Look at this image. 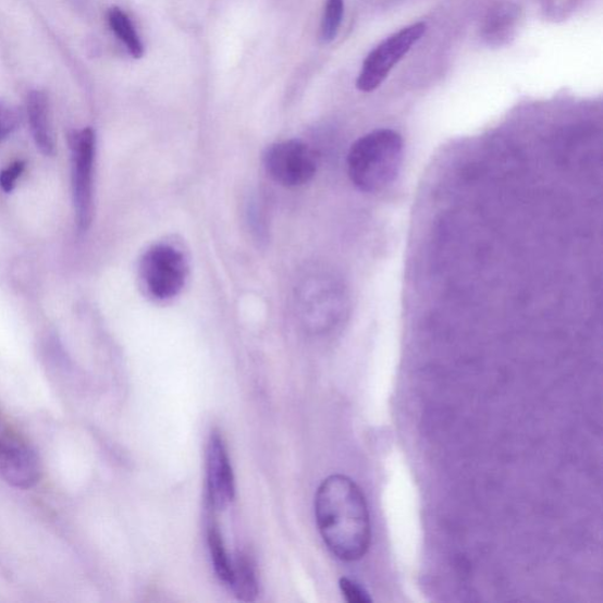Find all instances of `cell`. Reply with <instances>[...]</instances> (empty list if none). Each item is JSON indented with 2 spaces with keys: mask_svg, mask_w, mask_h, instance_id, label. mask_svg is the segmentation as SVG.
<instances>
[{
  "mask_svg": "<svg viewBox=\"0 0 603 603\" xmlns=\"http://www.w3.org/2000/svg\"><path fill=\"white\" fill-rule=\"evenodd\" d=\"M426 30L424 23H415L384 39L368 54L356 81V88L362 93L376 91Z\"/></svg>",
  "mask_w": 603,
  "mask_h": 603,
  "instance_id": "277c9868",
  "label": "cell"
},
{
  "mask_svg": "<svg viewBox=\"0 0 603 603\" xmlns=\"http://www.w3.org/2000/svg\"><path fill=\"white\" fill-rule=\"evenodd\" d=\"M19 123V113L8 106L0 104V141L5 139Z\"/></svg>",
  "mask_w": 603,
  "mask_h": 603,
  "instance_id": "2e32d148",
  "label": "cell"
},
{
  "mask_svg": "<svg viewBox=\"0 0 603 603\" xmlns=\"http://www.w3.org/2000/svg\"><path fill=\"white\" fill-rule=\"evenodd\" d=\"M73 150L74 202L78 224L82 230H86L94 214L96 136L91 128H85L74 138Z\"/></svg>",
  "mask_w": 603,
  "mask_h": 603,
  "instance_id": "52a82bcc",
  "label": "cell"
},
{
  "mask_svg": "<svg viewBox=\"0 0 603 603\" xmlns=\"http://www.w3.org/2000/svg\"><path fill=\"white\" fill-rule=\"evenodd\" d=\"M299 309L306 324L313 330L332 327L341 312V295L332 282L310 280L302 286Z\"/></svg>",
  "mask_w": 603,
  "mask_h": 603,
  "instance_id": "9c48e42d",
  "label": "cell"
},
{
  "mask_svg": "<svg viewBox=\"0 0 603 603\" xmlns=\"http://www.w3.org/2000/svg\"><path fill=\"white\" fill-rule=\"evenodd\" d=\"M24 168L25 165L22 162L14 163L0 174V186H2L5 193H11L13 190L14 185H16L19 179L23 174Z\"/></svg>",
  "mask_w": 603,
  "mask_h": 603,
  "instance_id": "e0dca14e",
  "label": "cell"
},
{
  "mask_svg": "<svg viewBox=\"0 0 603 603\" xmlns=\"http://www.w3.org/2000/svg\"><path fill=\"white\" fill-rule=\"evenodd\" d=\"M109 24L112 32L123 41L127 51L134 57V59H141L145 54V47L136 32V28L120 8H111L108 12Z\"/></svg>",
  "mask_w": 603,
  "mask_h": 603,
  "instance_id": "4fadbf2b",
  "label": "cell"
},
{
  "mask_svg": "<svg viewBox=\"0 0 603 603\" xmlns=\"http://www.w3.org/2000/svg\"><path fill=\"white\" fill-rule=\"evenodd\" d=\"M404 150V138L392 128H379L357 139L347 158L353 184L364 193L384 190L399 175Z\"/></svg>",
  "mask_w": 603,
  "mask_h": 603,
  "instance_id": "7a4b0ae2",
  "label": "cell"
},
{
  "mask_svg": "<svg viewBox=\"0 0 603 603\" xmlns=\"http://www.w3.org/2000/svg\"><path fill=\"white\" fill-rule=\"evenodd\" d=\"M27 118L37 148L47 156L52 155L54 143L49 119V102L45 93L33 91L28 95Z\"/></svg>",
  "mask_w": 603,
  "mask_h": 603,
  "instance_id": "30bf717a",
  "label": "cell"
},
{
  "mask_svg": "<svg viewBox=\"0 0 603 603\" xmlns=\"http://www.w3.org/2000/svg\"><path fill=\"white\" fill-rule=\"evenodd\" d=\"M344 13V0H327L321 23L320 38L323 45L332 42L340 30Z\"/></svg>",
  "mask_w": 603,
  "mask_h": 603,
  "instance_id": "5bb4252c",
  "label": "cell"
},
{
  "mask_svg": "<svg viewBox=\"0 0 603 603\" xmlns=\"http://www.w3.org/2000/svg\"><path fill=\"white\" fill-rule=\"evenodd\" d=\"M340 588L343 596L350 603H368L372 601L369 593L361 584L348 578H342L340 580Z\"/></svg>",
  "mask_w": 603,
  "mask_h": 603,
  "instance_id": "9a60e30c",
  "label": "cell"
},
{
  "mask_svg": "<svg viewBox=\"0 0 603 603\" xmlns=\"http://www.w3.org/2000/svg\"><path fill=\"white\" fill-rule=\"evenodd\" d=\"M207 536L214 571H217L222 582L229 584L230 576H232V559H230L225 549L220 525L217 520V512L209 507Z\"/></svg>",
  "mask_w": 603,
  "mask_h": 603,
  "instance_id": "7c38bea8",
  "label": "cell"
},
{
  "mask_svg": "<svg viewBox=\"0 0 603 603\" xmlns=\"http://www.w3.org/2000/svg\"><path fill=\"white\" fill-rule=\"evenodd\" d=\"M140 276L153 297L158 299L175 297L185 283L184 257L170 246H155L141 258Z\"/></svg>",
  "mask_w": 603,
  "mask_h": 603,
  "instance_id": "5b68a950",
  "label": "cell"
},
{
  "mask_svg": "<svg viewBox=\"0 0 603 603\" xmlns=\"http://www.w3.org/2000/svg\"><path fill=\"white\" fill-rule=\"evenodd\" d=\"M238 600L255 601L258 595L257 573L253 557L246 552H239L232 559V576L227 584Z\"/></svg>",
  "mask_w": 603,
  "mask_h": 603,
  "instance_id": "8fae6325",
  "label": "cell"
},
{
  "mask_svg": "<svg viewBox=\"0 0 603 603\" xmlns=\"http://www.w3.org/2000/svg\"><path fill=\"white\" fill-rule=\"evenodd\" d=\"M315 514L327 547L342 562L361 559L371 541L366 497L350 478L332 476L319 487Z\"/></svg>",
  "mask_w": 603,
  "mask_h": 603,
  "instance_id": "6da1fadb",
  "label": "cell"
},
{
  "mask_svg": "<svg viewBox=\"0 0 603 603\" xmlns=\"http://www.w3.org/2000/svg\"><path fill=\"white\" fill-rule=\"evenodd\" d=\"M39 458L32 443L8 414L0 409V479L28 490L40 479Z\"/></svg>",
  "mask_w": 603,
  "mask_h": 603,
  "instance_id": "3957f363",
  "label": "cell"
},
{
  "mask_svg": "<svg viewBox=\"0 0 603 603\" xmlns=\"http://www.w3.org/2000/svg\"><path fill=\"white\" fill-rule=\"evenodd\" d=\"M208 507L222 512L235 499V479L223 435L213 430L207 451Z\"/></svg>",
  "mask_w": 603,
  "mask_h": 603,
  "instance_id": "ba28073f",
  "label": "cell"
},
{
  "mask_svg": "<svg viewBox=\"0 0 603 603\" xmlns=\"http://www.w3.org/2000/svg\"><path fill=\"white\" fill-rule=\"evenodd\" d=\"M264 165L272 180L290 188L311 181L318 169L315 153L299 140L271 146L266 152Z\"/></svg>",
  "mask_w": 603,
  "mask_h": 603,
  "instance_id": "8992f818",
  "label": "cell"
}]
</instances>
